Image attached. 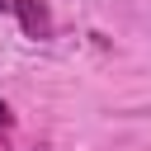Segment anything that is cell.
Wrapping results in <instances>:
<instances>
[{"instance_id":"1","label":"cell","mask_w":151,"mask_h":151,"mask_svg":"<svg viewBox=\"0 0 151 151\" xmlns=\"http://www.w3.org/2000/svg\"><path fill=\"white\" fill-rule=\"evenodd\" d=\"M9 14L19 19V28L28 38H52V14L42 0H9Z\"/></svg>"},{"instance_id":"2","label":"cell","mask_w":151,"mask_h":151,"mask_svg":"<svg viewBox=\"0 0 151 151\" xmlns=\"http://www.w3.org/2000/svg\"><path fill=\"white\" fill-rule=\"evenodd\" d=\"M9 123H14V113H9V104L0 99V127H9Z\"/></svg>"},{"instance_id":"3","label":"cell","mask_w":151,"mask_h":151,"mask_svg":"<svg viewBox=\"0 0 151 151\" xmlns=\"http://www.w3.org/2000/svg\"><path fill=\"white\" fill-rule=\"evenodd\" d=\"M5 9H9V0H0V14H5Z\"/></svg>"}]
</instances>
